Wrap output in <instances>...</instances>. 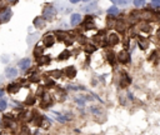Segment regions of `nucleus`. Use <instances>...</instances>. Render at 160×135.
<instances>
[{"label":"nucleus","mask_w":160,"mask_h":135,"mask_svg":"<svg viewBox=\"0 0 160 135\" xmlns=\"http://www.w3.org/2000/svg\"><path fill=\"white\" fill-rule=\"evenodd\" d=\"M55 16H56V10H55L54 6L50 5V4L44 6V9H43V19L44 20L50 21V20H53Z\"/></svg>","instance_id":"f257e3e1"},{"label":"nucleus","mask_w":160,"mask_h":135,"mask_svg":"<svg viewBox=\"0 0 160 135\" xmlns=\"http://www.w3.org/2000/svg\"><path fill=\"white\" fill-rule=\"evenodd\" d=\"M51 105H53L51 96H50V94H46L45 93L41 96V100H40V106H41L43 109H49Z\"/></svg>","instance_id":"f03ea898"},{"label":"nucleus","mask_w":160,"mask_h":135,"mask_svg":"<svg viewBox=\"0 0 160 135\" xmlns=\"http://www.w3.org/2000/svg\"><path fill=\"white\" fill-rule=\"evenodd\" d=\"M63 74H65V76L68 78V79H74L75 76H76L78 71L76 69H75V67H67L65 69H63Z\"/></svg>","instance_id":"7ed1b4c3"},{"label":"nucleus","mask_w":160,"mask_h":135,"mask_svg":"<svg viewBox=\"0 0 160 135\" xmlns=\"http://www.w3.org/2000/svg\"><path fill=\"white\" fill-rule=\"evenodd\" d=\"M13 16V11L10 9H4L3 11H0V23H8Z\"/></svg>","instance_id":"20e7f679"},{"label":"nucleus","mask_w":160,"mask_h":135,"mask_svg":"<svg viewBox=\"0 0 160 135\" xmlns=\"http://www.w3.org/2000/svg\"><path fill=\"white\" fill-rule=\"evenodd\" d=\"M119 84H120L121 88H126L128 85H130V84H131V78L129 76V74H128V73H121Z\"/></svg>","instance_id":"39448f33"},{"label":"nucleus","mask_w":160,"mask_h":135,"mask_svg":"<svg viewBox=\"0 0 160 135\" xmlns=\"http://www.w3.org/2000/svg\"><path fill=\"white\" fill-rule=\"evenodd\" d=\"M118 61L121 64H128L130 61V54L128 51H120L118 54Z\"/></svg>","instance_id":"423d86ee"},{"label":"nucleus","mask_w":160,"mask_h":135,"mask_svg":"<svg viewBox=\"0 0 160 135\" xmlns=\"http://www.w3.org/2000/svg\"><path fill=\"white\" fill-rule=\"evenodd\" d=\"M19 68H20V70H23V71H26L28 69H30L31 67V60L29 58H24V59H21L20 61H19Z\"/></svg>","instance_id":"0eeeda50"},{"label":"nucleus","mask_w":160,"mask_h":135,"mask_svg":"<svg viewBox=\"0 0 160 135\" xmlns=\"http://www.w3.org/2000/svg\"><path fill=\"white\" fill-rule=\"evenodd\" d=\"M36 61H38V65H39V67H44V65H49L50 63H51V58H50L49 55L44 54L40 56V58H38Z\"/></svg>","instance_id":"6e6552de"},{"label":"nucleus","mask_w":160,"mask_h":135,"mask_svg":"<svg viewBox=\"0 0 160 135\" xmlns=\"http://www.w3.org/2000/svg\"><path fill=\"white\" fill-rule=\"evenodd\" d=\"M43 43L45 44V46H46V48H51V46L55 44V38L50 33H49L48 35H45V36H44Z\"/></svg>","instance_id":"1a4fd4ad"},{"label":"nucleus","mask_w":160,"mask_h":135,"mask_svg":"<svg viewBox=\"0 0 160 135\" xmlns=\"http://www.w3.org/2000/svg\"><path fill=\"white\" fill-rule=\"evenodd\" d=\"M20 88H21V85L19 83H11L8 85V88H6V92H8L9 94H16L19 90H20Z\"/></svg>","instance_id":"9d476101"},{"label":"nucleus","mask_w":160,"mask_h":135,"mask_svg":"<svg viewBox=\"0 0 160 135\" xmlns=\"http://www.w3.org/2000/svg\"><path fill=\"white\" fill-rule=\"evenodd\" d=\"M84 28H85V30H90V29H95V23L93 21V16H90V15H88L85 18V21H84Z\"/></svg>","instance_id":"9b49d317"},{"label":"nucleus","mask_w":160,"mask_h":135,"mask_svg":"<svg viewBox=\"0 0 160 135\" xmlns=\"http://www.w3.org/2000/svg\"><path fill=\"white\" fill-rule=\"evenodd\" d=\"M16 75H18V70L15 68L9 67L5 69V78H8V79H13V78H15Z\"/></svg>","instance_id":"f8f14e48"},{"label":"nucleus","mask_w":160,"mask_h":135,"mask_svg":"<svg viewBox=\"0 0 160 135\" xmlns=\"http://www.w3.org/2000/svg\"><path fill=\"white\" fill-rule=\"evenodd\" d=\"M55 36L59 41H65V40L69 38V33H67V31H64V30H56Z\"/></svg>","instance_id":"ddd939ff"},{"label":"nucleus","mask_w":160,"mask_h":135,"mask_svg":"<svg viewBox=\"0 0 160 135\" xmlns=\"http://www.w3.org/2000/svg\"><path fill=\"white\" fill-rule=\"evenodd\" d=\"M33 24H34V26L36 28V29H44L45 28V20H44L43 18H40V16H36L35 19H34V21H33Z\"/></svg>","instance_id":"4468645a"},{"label":"nucleus","mask_w":160,"mask_h":135,"mask_svg":"<svg viewBox=\"0 0 160 135\" xmlns=\"http://www.w3.org/2000/svg\"><path fill=\"white\" fill-rule=\"evenodd\" d=\"M108 43L110 44V45H117V44H119V36H118V34H115V33L109 34Z\"/></svg>","instance_id":"2eb2a0df"},{"label":"nucleus","mask_w":160,"mask_h":135,"mask_svg":"<svg viewBox=\"0 0 160 135\" xmlns=\"http://www.w3.org/2000/svg\"><path fill=\"white\" fill-rule=\"evenodd\" d=\"M80 20H81V15L80 14H71V16H70V23L71 25H78L80 23Z\"/></svg>","instance_id":"dca6fc26"},{"label":"nucleus","mask_w":160,"mask_h":135,"mask_svg":"<svg viewBox=\"0 0 160 135\" xmlns=\"http://www.w3.org/2000/svg\"><path fill=\"white\" fill-rule=\"evenodd\" d=\"M33 54H34V56H35L36 59H38V58H40L41 55H44V48H41L40 45H36L35 48H34Z\"/></svg>","instance_id":"f3484780"},{"label":"nucleus","mask_w":160,"mask_h":135,"mask_svg":"<svg viewBox=\"0 0 160 135\" xmlns=\"http://www.w3.org/2000/svg\"><path fill=\"white\" fill-rule=\"evenodd\" d=\"M106 59H108L109 64L111 65H115L117 64V59H115V54L113 51H108V54H106Z\"/></svg>","instance_id":"a211bd4d"},{"label":"nucleus","mask_w":160,"mask_h":135,"mask_svg":"<svg viewBox=\"0 0 160 135\" xmlns=\"http://www.w3.org/2000/svg\"><path fill=\"white\" fill-rule=\"evenodd\" d=\"M50 75V78H54V79H58V78H60L63 75V70H59V69H56V70H53L48 73Z\"/></svg>","instance_id":"6ab92c4d"},{"label":"nucleus","mask_w":160,"mask_h":135,"mask_svg":"<svg viewBox=\"0 0 160 135\" xmlns=\"http://www.w3.org/2000/svg\"><path fill=\"white\" fill-rule=\"evenodd\" d=\"M108 14L110 15V16H117V15L119 14V9L115 5H113V6H110V8L108 9Z\"/></svg>","instance_id":"aec40b11"},{"label":"nucleus","mask_w":160,"mask_h":135,"mask_svg":"<svg viewBox=\"0 0 160 135\" xmlns=\"http://www.w3.org/2000/svg\"><path fill=\"white\" fill-rule=\"evenodd\" d=\"M70 54H71V53L69 51V50H64V51H63L61 54L58 56V60H67V59L70 58Z\"/></svg>","instance_id":"412c9836"},{"label":"nucleus","mask_w":160,"mask_h":135,"mask_svg":"<svg viewBox=\"0 0 160 135\" xmlns=\"http://www.w3.org/2000/svg\"><path fill=\"white\" fill-rule=\"evenodd\" d=\"M29 80H30V83H39V81H40V74L39 73L30 74Z\"/></svg>","instance_id":"4be33fe9"},{"label":"nucleus","mask_w":160,"mask_h":135,"mask_svg":"<svg viewBox=\"0 0 160 135\" xmlns=\"http://www.w3.org/2000/svg\"><path fill=\"white\" fill-rule=\"evenodd\" d=\"M96 50V46L93 45V44H85V51L88 53V54H92V53H94Z\"/></svg>","instance_id":"5701e85b"},{"label":"nucleus","mask_w":160,"mask_h":135,"mask_svg":"<svg viewBox=\"0 0 160 135\" xmlns=\"http://www.w3.org/2000/svg\"><path fill=\"white\" fill-rule=\"evenodd\" d=\"M45 88H54L55 86V81L53 79H49V78H45Z\"/></svg>","instance_id":"b1692460"},{"label":"nucleus","mask_w":160,"mask_h":135,"mask_svg":"<svg viewBox=\"0 0 160 135\" xmlns=\"http://www.w3.org/2000/svg\"><path fill=\"white\" fill-rule=\"evenodd\" d=\"M115 26H117V30H118V31H120V33L125 31V24L123 23V21H118Z\"/></svg>","instance_id":"393cba45"},{"label":"nucleus","mask_w":160,"mask_h":135,"mask_svg":"<svg viewBox=\"0 0 160 135\" xmlns=\"http://www.w3.org/2000/svg\"><path fill=\"white\" fill-rule=\"evenodd\" d=\"M75 103H76V105L80 106V108H84V106H85V100L83 98H75Z\"/></svg>","instance_id":"a878e982"},{"label":"nucleus","mask_w":160,"mask_h":135,"mask_svg":"<svg viewBox=\"0 0 160 135\" xmlns=\"http://www.w3.org/2000/svg\"><path fill=\"white\" fill-rule=\"evenodd\" d=\"M8 108V101L4 99H0V111H4Z\"/></svg>","instance_id":"bb28decb"},{"label":"nucleus","mask_w":160,"mask_h":135,"mask_svg":"<svg viewBox=\"0 0 160 135\" xmlns=\"http://www.w3.org/2000/svg\"><path fill=\"white\" fill-rule=\"evenodd\" d=\"M30 134H31V131L28 126H23L20 129V135H30Z\"/></svg>","instance_id":"cd10ccee"},{"label":"nucleus","mask_w":160,"mask_h":135,"mask_svg":"<svg viewBox=\"0 0 160 135\" xmlns=\"http://www.w3.org/2000/svg\"><path fill=\"white\" fill-rule=\"evenodd\" d=\"M90 113H93L94 115H100L101 114V110L99 108H96V106H90Z\"/></svg>","instance_id":"c85d7f7f"},{"label":"nucleus","mask_w":160,"mask_h":135,"mask_svg":"<svg viewBox=\"0 0 160 135\" xmlns=\"http://www.w3.org/2000/svg\"><path fill=\"white\" fill-rule=\"evenodd\" d=\"M96 8H98V6H96V3H94V4L86 6V8H83V10L84 11H93V10H95Z\"/></svg>","instance_id":"c756f323"},{"label":"nucleus","mask_w":160,"mask_h":135,"mask_svg":"<svg viewBox=\"0 0 160 135\" xmlns=\"http://www.w3.org/2000/svg\"><path fill=\"white\" fill-rule=\"evenodd\" d=\"M35 96H28V99H26V105H34L35 104Z\"/></svg>","instance_id":"7c9ffc66"},{"label":"nucleus","mask_w":160,"mask_h":135,"mask_svg":"<svg viewBox=\"0 0 160 135\" xmlns=\"http://www.w3.org/2000/svg\"><path fill=\"white\" fill-rule=\"evenodd\" d=\"M44 90H45V86H39V88H38L36 95H38V96H40V98H41V96L44 95V94H45V93H44Z\"/></svg>","instance_id":"2f4dec72"},{"label":"nucleus","mask_w":160,"mask_h":135,"mask_svg":"<svg viewBox=\"0 0 160 135\" xmlns=\"http://www.w3.org/2000/svg\"><path fill=\"white\" fill-rule=\"evenodd\" d=\"M133 4L136 6V8H139V6H143L144 4H145V0H134Z\"/></svg>","instance_id":"473e14b6"},{"label":"nucleus","mask_w":160,"mask_h":135,"mask_svg":"<svg viewBox=\"0 0 160 135\" xmlns=\"http://www.w3.org/2000/svg\"><path fill=\"white\" fill-rule=\"evenodd\" d=\"M114 4H118V5H126L128 0H110Z\"/></svg>","instance_id":"72a5a7b5"},{"label":"nucleus","mask_w":160,"mask_h":135,"mask_svg":"<svg viewBox=\"0 0 160 135\" xmlns=\"http://www.w3.org/2000/svg\"><path fill=\"white\" fill-rule=\"evenodd\" d=\"M38 39V35H35V34H31V35L29 36V38H28V43H33L34 41V40H36Z\"/></svg>","instance_id":"f704fd0d"},{"label":"nucleus","mask_w":160,"mask_h":135,"mask_svg":"<svg viewBox=\"0 0 160 135\" xmlns=\"http://www.w3.org/2000/svg\"><path fill=\"white\" fill-rule=\"evenodd\" d=\"M151 4L154 6H160V0H151Z\"/></svg>","instance_id":"c9c22d12"},{"label":"nucleus","mask_w":160,"mask_h":135,"mask_svg":"<svg viewBox=\"0 0 160 135\" xmlns=\"http://www.w3.org/2000/svg\"><path fill=\"white\" fill-rule=\"evenodd\" d=\"M126 95H128V98H129L130 100H133V99H134V96H133V93L128 92V93H126Z\"/></svg>","instance_id":"e433bc0d"},{"label":"nucleus","mask_w":160,"mask_h":135,"mask_svg":"<svg viewBox=\"0 0 160 135\" xmlns=\"http://www.w3.org/2000/svg\"><path fill=\"white\" fill-rule=\"evenodd\" d=\"M3 95H4V89L0 88V99H3Z\"/></svg>","instance_id":"4c0bfd02"},{"label":"nucleus","mask_w":160,"mask_h":135,"mask_svg":"<svg viewBox=\"0 0 160 135\" xmlns=\"http://www.w3.org/2000/svg\"><path fill=\"white\" fill-rule=\"evenodd\" d=\"M8 3H10V4H15V3H18V0H6Z\"/></svg>","instance_id":"58836bf2"},{"label":"nucleus","mask_w":160,"mask_h":135,"mask_svg":"<svg viewBox=\"0 0 160 135\" xmlns=\"http://www.w3.org/2000/svg\"><path fill=\"white\" fill-rule=\"evenodd\" d=\"M80 0H70V3L71 4H76V3H79Z\"/></svg>","instance_id":"ea45409f"},{"label":"nucleus","mask_w":160,"mask_h":135,"mask_svg":"<svg viewBox=\"0 0 160 135\" xmlns=\"http://www.w3.org/2000/svg\"><path fill=\"white\" fill-rule=\"evenodd\" d=\"M34 135H43L41 133H40V131L39 130H38V131H35V134H34Z\"/></svg>","instance_id":"a19ab883"},{"label":"nucleus","mask_w":160,"mask_h":135,"mask_svg":"<svg viewBox=\"0 0 160 135\" xmlns=\"http://www.w3.org/2000/svg\"><path fill=\"white\" fill-rule=\"evenodd\" d=\"M83 1H89V0H83Z\"/></svg>","instance_id":"79ce46f5"},{"label":"nucleus","mask_w":160,"mask_h":135,"mask_svg":"<svg viewBox=\"0 0 160 135\" xmlns=\"http://www.w3.org/2000/svg\"><path fill=\"white\" fill-rule=\"evenodd\" d=\"M0 135H1V134H0Z\"/></svg>","instance_id":"37998d69"}]
</instances>
